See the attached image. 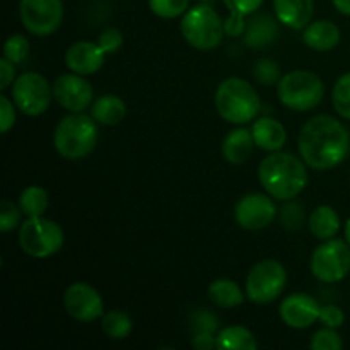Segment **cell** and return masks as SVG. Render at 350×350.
<instances>
[{
  "label": "cell",
  "instance_id": "obj_10",
  "mask_svg": "<svg viewBox=\"0 0 350 350\" xmlns=\"http://www.w3.org/2000/svg\"><path fill=\"white\" fill-rule=\"evenodd\" d=\"M10 98L17 109L27 116H40L50 108L53 99V85L38 72H26L14 81Z\"/></svg>",
  "mask_w": 350,
  "mask_h": 350
},
{
  "label": "cell",
  "instance_id": "obj_30",
  "mask_svg": "<svg viewBox=\"0 0 350 350\" xmlns=\"http://www.w3.org/2000/svg\"><path fill=\"white\" fill-rule=\"evenodd\" d=\"M29 55V41L24 34H12L7 38L3 44V58L10 60L12 64H23Z\"/></svg>",
  "mask_w": 350,
  "mask_h": 350
},
{
  "label": "cell",
  "instance_id": "obj_38",
  "mask_svg": "<svg viewBox=\"0 0 350 350\" xmlns=\"http://www.w3.org/2000/svg\"><path fill=\"white\" fill-rule=\"evenodd\" d=\"M99 44H101L103 50L106 51V55L116 53V51L122 48L123 44V34L122 31L116 29V27H109V29H105L99 36Z\"/></svg>",
  "mask_w": 350,
  "mask_h": 350
},
{
  "label": "cell",
  "instance_id": "obj_19",
  "mask_svg": "<svg viewBox=\"0 0 350 350\" xmlns=\"http://www.w3.org/2000/svg\"><path fill=\"white\" fill-rule=\"evenodd\" d=\"M253 139H255V146L260 147L267 152H275V150H282V147L287 142V132L286 126L275 118L270 116H263V118L255 120L252 126Z\"/></svg>",
  "mask_w": 350,
  "mask_h": 350
},
{
  "label": "cell",
  "instance_id": "obj_40",
  "mask_svg": "<svg viewBox=\"0 0 350 350\" xmlns=\"http://www.w3.org/2000/svg\"><path fill=\"white\" fill-rule=\"evenodd\" d=\"M16 79V64H12V62L7 60V58H2V60H0V89L5 91L9 85L14 84Z\"/></svg>",
  "mask_w": 350,
  "mask_h": 350
},
{
  "label": "cell",
  "instance_id": "obj_8",
  "mask_svg": "<svg viewBox=\"0 0 350 350\" xmlns=\"http://www.w3.org/2000/svg\"><path fill=\"white\" fill-rule=\"evenodd\" d=\"M287 286V270L277 260L255 263L246 277V297L255 304H269L284 293Z\"/></svg>",
  "mask_w": 350,
  "mask_h": 350
},
{
  "label": "cell",
  "instance_id": "obj_20",
  "mask_svg": "<svg viewBox=\"0 0 350 350\" xmlns=\"http://www.w3.org/2000/svg\"><path fill=\"white\" fill-rule=\"evenodd\" d=\"M279 24L270 14H256L245 31V43L250 48H263L272 44L279 38Z\"/></svg>",
  "mask_w": 350,
  "mask_h": 350
},
{
  "label": "cell",
  "instance_id": "obj_29",
  "mask_svg": "<svg viewBox=\"0 0 350 350\" xmlns=\"http://www.w3.org/2000/svg\"><path fill=\"white\" fill-rule=\"evenodd\" d=\"M149 9L161 19H176L190 9V0H149Z\"/></svg>",
  "mask_w": 350,
  "mask_h": 350
},
{
  "label": "cell",
  "instance_id": "obj_45",
  "mask_svg": "<svg viewBox=\"0 0 350 350\" xmlns=\"http://www.w3.org/2000/svg\"><path fill=\"white\" fill-rule=\"evenodd\" d=\"M200 2H204V3H208V2H211V0H200Z\"/></svg>",
  "mask_w": 350,
  "mask_h": 350
},
{
  "label": "cell",
  "instance_id": "obj_14",
  "mask_svg": "<svg viewBox=\"0 0 350 350\" xmlns=\"http://www.w3.org/2000/svg\"><path fill=\"white\" fill-rule=\"evenodd\" d=\"M277 215L273 197L269 193H248L238 200L234 219L246 231H262L269 228Z\"/></svg>",
  "mask_w": 350,
  "mask_h": 350
},
{
  "label": "cell",
  "instance_id": "obj_41",
  "mask_svg": "<svg viewBox=\"0 0 350 350\" xmlns=\"http://www.w3.org/2000/svg\"><path fill=\"white\" fill-rule=\"evenodd\" d=\"M215 323H217L215 318L207 311H200V313L195 314V327H197L198 332H208V334L217 335L215 334L217 332V325Z\"/></svg>",
  "mask_w": 350,
  "mask_h": 350
},
{
  "label": "cell",
  "instance_id": "obj_3",
  "mask_svg": "<svg viewBox=\"0 0 350 350\" xmlns=\"http://www.w3.org/2000/svg\"><path fill=\"white\" fill-rule=\"evenodd\" d=\"M214 101L219 116L232 125L253 122L262 108L255 88L241 77L224 79L215 91Z\"/></svg>",
  "mask_w": 350,
  "mask_h": 350
},
{
  "label": "cell",
  "instance_id": "obj_22",
  "mask_svg": "<svg viewBox=\"0 0 350 350\" xmlns=\"http://www.w3.org/2000/svg\"><path fill=\"white\" fill-rule=\"evenodd\" d=\"M308 226L314 238L327 241V239L335 238L340 231V217H338L337 211L330 205H320L311 212L310 219H308Z\"/></svg>",
  "mask_w": 350,
  "mask_h": 350
},
{
  "label": "cell",
  "instance_id": "obj_11",
  "mask_svg": "<svg viewBox=\"0 0 350 350\" xmlns=\"http://www.w3.org/2000/svg\"><path fill=\"white\" fill-rule=\"evenodd\" d=\"M19 16L27 33L50 36L64 21V3L62 0H21Z\"/></svg>",
  "mask_w": 350,
  "mask_h": 350
},
{
  "label": "cell",
  "instance_id": "obj_36",
  "mask_svg": "<svg viewBox=\"0 0 350 350\" xmlns=\"http://www.w3.org/2000/svg\"><path fill=\"white\" fill-rule=\"evenodd\" d=\"M318 321H321V325L327 328H340L345 321L344 311L340 310L335 304H327V306H321L320 317H318Z\"/></svg>",
  "mask_w": 350,
  "mask_h": 350
},
{
  "label": "cell",
  "instance_id": "obj_31",
  "mask_svg": "<svg viewBox=\"0 0 350 350\" xmlns=\"http://www.w3.org/2000/svg\"><path fill=\"white\" fill-rule=\"evenodd\" d=\"M342 347H344V340L335 328H321L311 337L310 342V349L313 350H340Z\"/></svg>",
  "mask_w": 350,
  "mask_h": 350
},
{
  "label": "cell",
  "instance_id": "obj_12",
  "mask_svg": "<svg viewBox=\"0 0 350 350\" xmlns=\"http://www.w3.org/2000/svg\"><path fill=\"white\" fill-rule=\"evenodd\" d=\"M64 308L68 317L81 323H91L105 314L101 294L85 282H74L65 289Z\"/></svg>",
  "mask_w": 350,
  "mask_h": 350
},
{
  "label": "cell",
  "instance_id": "obj_9",
  "mask_svg": "<svg viewBox=\"0 0 350 350\" xmlns=\"http://www.w3.org/2000/svg\"><path fill=\"white\" fill-rule=\"evenodd\" d=\"M310 269L320 282H340L350 272V245L345 239H327L314 248Z\"/></svg>",
  "mask_w": 350,
  "mask_h": 350
},
{
  "label": "cell",
  "instance_id": "obj_13",
  "mask_svg": "<svg viewBox=\"0 0 350 350\" xmlns=\"http://www.w3.org/2000/svg\"><path fill=\"white\" fill-rule=\"evenodd\" d=\"M53 98L70 113H82L94 103V89L81 74H62L53 82Z\"/></svg>",
  "mask_w": 350,
  "mask_h": 350
},
{
  "label": "cell",
  "instance_id": "obj_7",
  "mask_svg": "<svg viewBox=\"0 0 350 350\" xmlns=\"http://www.w3.org/2000/svg\"><path fill=\"white\" fill-rule=\"evenodd\" d=\"M64 241V229L51 219L31 217L21 224L19 246L31 258L44 260L57 255Z\"/></svg>",
  "mask_w": 350,
  "mask_h": 350
},
{
  "label": "cell",
  "instance_id": "obj_42",
  "mask_svg": "<svg viewBox=\"0 0 350 350\" xmlns=\"http://www.w3.org/2000/svg\"><path fill=\"white\" fill-rule=\"evenodd\" d=\"M193 347L198 350L217 349V335L208 334V332H197L193 338Z\"/></svg>",
  "mask_w": 350,
  "mask_h": 350
},
{
  "label": "cell",
  "instance_id": "obj_39",
  "mask_svg": "<svg viewBox=\"0 0 350 350\" xmlns=\"http://www.w3.org/2000/svg\"><path fill=\"white\" fill-rule=\"evenodd\" d=\"M224 31L228 36L238 38L243 36L246 31V23L243 16H236V14H229L228 19L224 21Z\"/></svg>",
  "mask_w": 350,
  "mask_h": 350
},
{
  "label": "cell",
  "instance_id": "obj_27",
  "mask_svg": "<svg viewBox=\"0 0 350 350\" xmlns=\"http://www.w3.org/2000/svg\"><path fill=\"white\" fill-rule=\"evenodd\" d=\"M103 332L111 340H125L133 330V321L125 311L111 310L103 314Z\"/></svg>",
  "mask_w": 350,
  "mask_h": 350
},
{
  "label": "cell",
  "instance_id": "obj_25",
  "mask_svg": "<svg viewBox=\"0 0 350 350\" xmlns=\"http://www.w3.org/2000/svg\"><path fill=\"white\" fill-rule=\"evenodd\" d=\"M217 349L221 350H256L258 342L250 328L241 325L222 328L217 334Z\"/></svg>",
  "mask_w": 350,
  "mask_h": 350
},
{
  "label": "cell",
  "instance_id": "obj_43",
  "mask_svg": "<svg viewBox=\"0 0 350 350\" xmlns=\"http://www.w3.org/2000/svg\"><path fill=\"white\" fill-rule=\"evenodd\" d=\"M332 3L338 12L350 17V0H332Z\"/></svg>",
  "mask_w": 350,
  "mask_h": 350
},
{
  "label": "cell",
  "instance_id": "obj_18",
  "mask_svg": "<svg viewBox=\"0 0 350 350\" xmlns=\"http://www.w3.org/2000/svg\"><path fill=\"white\" fill-rule=\"evenodd\" d=\"M340 27L327 19L311 21L303 31V41L314 51H330L340 43Z\"/></svg>",
  "mask_w": 350,
  "mask_h": 350
},
{
  "label": "cell",
  "instance_id": "obj_16",
  "mask_svg": "<svg viewBox=\"0 0 350 350\" xmlns=\"http://www.w3.org/2000/svg\"><path fill=\"white\" fill-rule=\"evenodd\" d=\"M106 51L99 43L92 41H77L65 51V65L68 70L81 75H92L101 70L105 64Z\"/></svg>",
  "mask_w": 350,
  "mask_h": 350
},
{
  "label": "cell",
  "instance_id": "obj_15",
  "mask_svg": "<svg viewBox=\"0 0 350 350\" xmlns=\"http://www.w3.org/2000/svg\"><path fill=\"white\" fill-rule=\"evenodd\" d=\"M320 303L306 293H294L284 297L280 303V320L294 330L310 328L320 317Z\"/></svg>",
  "mask_w": 350,
  "mask_h": 350
},
{
  "label": "cell",
  "instance_id": "obj_32",
  "mask_svg": "<svg viewBox=\"0 0 350 350\" xmlns=\"http://www.w3.org/2000/svg\"><path fill=\"white\" fill-rule=\"evenodd\" d=\"M23 211H21L19 205H16L14 202L3 198L0 202V232L7 234V232L14 231L17 226L21 224V217H23Z\"/></svg>",
  "mask_w": 350,
  "mask_h": 350
},
{
  "label": "cell",
  "instance_id": "obj_17",
  "mask_svg": "<svg viewBox=\"0 0 350 350\" xmlns=\"http://www.w3.org/2000/svg\"><path fill=\"white\" fill-rule=\"evenodd\" d=\"M273 10L279 23L289 29L301 31L313 21V0H273Z\"/></svg>",
  "mask_w": 350,
  "mask_h": 350
},
{
  "label": "cell",
  "instance_id": "obj_5",
  "mask_svg": "<svg viewBox=\"0 0 350 350\" xmlns=\"http://www.w3.org/2000/svg\"><path fill=\"white\" fill-rule=\"evenodd\" d=\"M183 38L190 46L200 51H212L224 38V21L212 9L211 3H197L183 14L180 23Z\"/></svg>",
  "mask_w": 350,
  "mask_h": 350
},
{
  "label": "cell",
  "instance_id": "obj_44",
  "mask_svg": "<svg viewBox=\"0 0 350 350\" xmlns=\"http://www.w3.org/2000/svg\"><path fill=\"white\" fill-rule=\"evenodd\" d=\"M344 236H345V241L350 245V217L345 221V226H344Z\"/></svg>",
  "mask_w": 350,
  "mask_h": 350
},
{
  "label": "cell",
  "instance_id": "obj_23",
  "mask_svg": "<svg viewBox=\"0 0 350 350\" xmlns=\"http://www.w3.org/2000/svg\"><path fill=\"white\" fill-rule=\"evenodd\" d=\"M126 115V106L122 98L105 94L91 105V116L99 125H116Z\"/></svg>",
  "mask_w": 350,
  "mask_h": 350
},
{
  "label": "cell",
  "instance_id": "obj_28",
  "mask_svg": "<svg viewBox=\"0 0 350 350\" xmlns=\"http://www.w3.org/2000/svg\"><path fill=\"white\" fill-rule=\"evenodd\" d=\"M332 105L342 118L350 120V72L340 75L332 89Z\"/></svg>",
  "mask_w": 350,
  "mask_h": 350
},
{
  "label": "cell",
  "instance_id": "obj_2",
  "mask_svg": "<svg viewBox=\"0 0 350 350\" xmlns=\"http://www.w3.org/2000/svg\"><path fill=\"white\" fill-rule=\"evenodd\" d=\"M306 166L303 157L275 150L260 163L258 180L267 193L275 200H294L303 193L310 181Z\"/></svg>",
  "mask_w": 350,
  "mask_h": 350
},
{
  "label": "cell",
  "instance_id": "obj_35",
  "mask_svg": "<svg viewBox=\"0 0 350 350\" xmlns=\"http://www.w3.org/2000/svg\"><path fill=\"white\" fill-rule=\"evenodd\" d=\"M16 103L12 98H7L5 94L0 96V129L2 133H7L16 125Z\"/></svg>",
  "mask_w": 350,
  "mask_h": 350
},
{
  "label": "cell",
  "instance_id": "obj_1",
  "mask_svg": "<svg viewBox=\"0 0 350 350\" xmlns=\"http://www.w3.org/2000/svg\"><path fill=\"white\" fill-rule=\"evenodd\" d=\"M297 149L304 163L313 170H334L349 156L350 135L340 120L330 115H317L301 129Z\"/></svg>",
  "mask_w": 350,
  "mask_h": 350
},
{
  "label": "cell",
  "instance_id": "obj_21",
  "mask_svg": "<svg viewBox=\"0 0 350 350\" xmlns=\"http://www.w3.org/2000/svg\"><path fill=\"white\" fill-rule=\"evenodd\" d=\"M255 139L252 130L234 129L222 140V156L231 164H243L248 161L255 149Z\"/></svg>",
  "mask_w": 350,
  "mask_h": 350
},
{
  "label": "cell",
  "instance_id": "obj_46",
  "mask_svg": "<svg viewBox=\"0 0 350 350\" xmlns=\"http://www.w3.org/2000/svg\"><path fill=\"white\" fill-rule=\"evenodd\" d=\"M349 181H350V180H349Z\"/></svg>",
  "mask_w": 350,
  "mask_h": 350
},
{
  "label": "cell",
  "instance_id": "obj_26",
  "mask_svg": "<svg viewBox=\"0 0 350 350\" xmlns=\"http://www.w3.org/2000/svg\"><path fill=\"white\" fill-rule=\"evenodd\" d=\"M48 204V193L44 188L38 187V185H31L26 187L19 195V207L23 211V214L26 215V219L31 217H43V214L46 212Z\"/></svg>",
  "mask_w": 350,
  "mask_h": 350
},
{
  "label": "cell",
  "instance_id": "obj_4",
  "mask_svg": "<svg viewBox=\"0 0 350 350\" xmlns=\"http://www.w3.org/2000/svg\"><path fill=\"white\" fill-rule=\"evenodd\" d=\"M53 144L64 159H84L98 144L96 120L91 115H84V111L64 116L55 129Z\"/></svg>",
  "mask_w": 350,
  "mask_h": 350
},
{
  "label": "cell",
  "instance_id": "obj_34",
  "mask_svg": "<svg viewBox=\"0 0 350 350\" xmlns=\"http://www.w3.org/2000/svg\"><path fill=\"white\" fill-rule=\"evenodd\" d=\"M303 221H304L303 205L296 204L294 200H287V204L284 205L282 211H280V222H282L284 229L296 231V229L301 228Z\"/></svg>",
  "mask_w": 350,
  "mask_h": 350
},
{
  "label": "cell",
  "instance_id": "obj_33",
  "mask_svg": "<svg viewBox=\"0 0 350 350\" xmlns=\"http://www.w3.org/2000/svg\"><path fill=\"white\" fill-rule=\"evenodd\" d=\"M253 75H255L256 81L263 85H273L279 84L280 81V67L277 65V62L270 60V58H262L255 64L253 67Z\"/></svg>",
  "mask_w": 350,
  "mask_h": 350
},
{
  "label": "cell",
  "instance_id": "obj_37",
  "mask_svg": "<svg viewBox=\"0 0 350 350\" xmlns=\"http://www.w3.org/2000/svg\"><path fill=\"white\" fill-rule=\"evenodd\" d=\"M265 0H224L226 9L229 14H236V16H253L260 7L263 5Z\"/></svg>",
  "mask_w": 350,
  "mask_h": 350
},
{
  "label": "cell",
  "instance_id": "obj_6",
  "mask_svg": "<svg viewBox=\"0 0 350 350\" xmlns=\"http://www.w3.org/2000/svg\"><path fill=\"white\" fill-rule=\"evenodd\" d=\"M277 96L287 109L310 111L323 101L325 85L314 72L293 70L280 77Z\"/></svg>",
  "mask_w": 350,
  "mask_h": 350
},
{
  "label": "cell",
  "instance_id": "obj_24",
  "mask_svg": "<svg viewBox=\"0 0 350 350\" xmlns=\"http://www.w3.org/2000/svg\"><path fill=\"white\" fill-rule=\"evenodd\" d=\"M208 297L215 306L222 310H232V308L241 306L245 301L241 287L231 279H215L208 286Z\"/></svg>",
  "mask_w": 350,
  "mask_h": 350
}]
</instances>
